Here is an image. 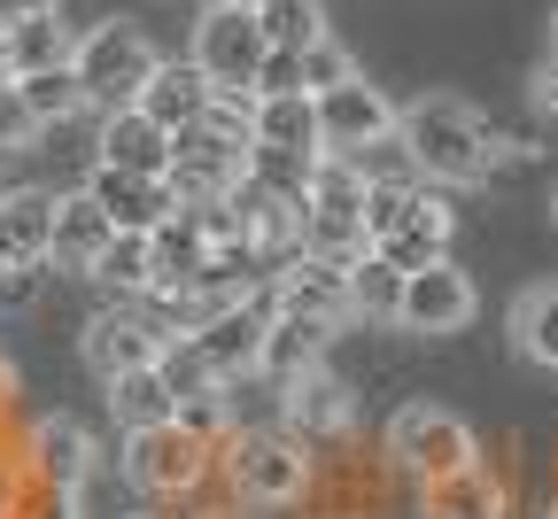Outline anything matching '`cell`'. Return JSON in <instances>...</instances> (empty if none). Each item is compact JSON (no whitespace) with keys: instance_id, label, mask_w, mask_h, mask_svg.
Listing matches in <instances>:
<instances>
[{"instance_id":"1f68e13d","label":"cell","mask_w":558,"mask_h":519,"mask_svg":"<svg viewBox=\"0 0 558 519\" xmlns=\"http://www.w3.org/2000/svg\"><path fill=\"white\" fill-rule=\"evenodd\" d=\"M39 117H32V101H24V86H0V156H32L39 147Z\"/></svg>"},{"instance_id":"5bb4252c","label":"cell","mask_w":558,"mask_h":519,"mask_svg":"<svg viewBox=\"0 0 558 519\" xmlns=\"http://www.w3.org/2000/svg\"><path fill=\"white\" fill-rule=\"evenodd\" d=\"M54 209H62V194H47V186L0 194V279H24L54 256Z\"/></svg>"},{"instance_id":"6da1fadb","label":"cell","mask_w":558,"mask_h":519,"mask_svg":"<svg viewBox=\"0 0 558 519\" xmlns=\"http://www.w3.org/2000/svg\"><path fill=\"white\" fill-rule=\"evenodd\" d=\"M396 147H403V164L427 179V186H481L505 156H520V140H505L481 109H465V101H450V94L403 101Z\"/></svg>"},{"instance_id":"83f0119b","label":"cell","mask_w":558,"mask_h":519,"mask_svg":"<svg viewBox=\"0 0 558 519\" xmlns=\"http://www.w3.org/2000/svg\"><path fill=\"white\" fill-rule=\"evenodd\" d=\"M163 381H171L179 411H186V403H202V396H226V373L202 357V341H194V334H179V341L163 349Z\"/></svg>"},{"instance_id":"9a60e30c","label":"cell","mask_w":558,"mask_h":519,"mask_svg":"<svg viewBox=\"0 0 558 519\" xmlns=\"http://www.w3.org/2000/svg\"><path fill=\"white\" fill-rule=\"evenodd\" d=\"M271 287L264 294H248V303H233V311H218V318H209L194 341H202V357L209 364H218V373H226V388L241 381V373H264V341H271Z\"/></svg>"},{"instance_id":"7c38bea8","label":"cell","mask_w":558,"mask_h":519,"mask_svg":"<svg viewBox=\"0 0 558 519\" xmlns=\"http://www.w3.org/2000/svg\"><path fill=\"white\" fill-rule=\"evenodd\" d=\"M349 271H357V264H326V256L295 249L288 264L271 271V311H288V318H326V326H349V318H357V294H349Z\"/></svg>"},{"instance_id":"d590c367","label":"cell","mask_w":558,"mask_h":519,"mask_svg":"<svg viewBox=\"0 0 558 519\" xmlns=\"http://www.w3.org/2000/svg\"><path fill=\"white\" fill-rule=\"evenodd\" d=\"M9 403H16V364L0 357V411H9Z\"/></svg>"},{"instance_id":"8d00e7d4","label":"cell","mask_w":558,"mask_h":519,"mask_svg":"<svg viewBox=\"0 0 558 519\" xmlns=\"http://www.w3.org/2000/svg\"><path fill=\"white\" fill-rule=\"evenodd\" d=\"M9 16H39V9H54V0H0Z\"/></svg>"},{"instance_id":"7402d4cb","label":"cell","mask_w":558,"mask_h":519,"mask_svg":"<svg viewBox=\"0 0 558 519\" xmlns=\"http://www.w3.org/2000/svg\"><path fill=\"white\" fill-rule=\"evenodd\" d=\"M0 47H9L16 79H39V70H78L86 32H70V24H62V9H39V16H16Z\"/></svg>"},{"instance_id":"d4e9b609","label":"cell","mask_w":558,"mask_h":519,"mask_svg":"<svg viewBox=\"0 0 558 519\" xmlns=\"http://www.w3.org/2000/svg\"><path fill=\"white\" fill-rule=\"evenodd\" d=\"M505 334H512V349L535 364V373H558V287H520Z\"/></svg>"},{"instance_id":"44dd1931","label":"cell","mask_w":558,"mask_h":519,"mask_svg":"<svg viewBox=\"0 0 558 519\" xmlns=\"http://www.w3.org/2000/svg\"><path fill=\"white\" fill-rule=\"evenodd\" d=\"M418 511H427V519H512V488H505L497 466H465L450 481L418 488Z\"/></svg>"},{"instance_id":"836d02e7","label":"cell","mask_w":558,"mask_h":519,"mask_svg":"<svg viewBox=\"0 0 558 519\" xmlns=\"http://www.w3.org/2000/svg\"><path fill=\"white\" fill-rule=\"evenodd\" d=\"M24 496H32V473L16 450H0V519H24Z\"/></svg>"},{"instance_id":"60d3db41","label":"cell","mask_w":558,"mask_h":519,"mask_svg":"<svg viewBox=\"0 0 558 519\" xmlns=\"http://www.w3.org/2000/svg\"><path fill=\"white\" fill-rule=\"evenodd\" d=\"M550 226H558V186H550Z\"/></svg>"},{"instance_id":"3957f363","label":"cell","mask_w":558,"mask_h":519,"mask_svg":"<svg viewBox=\"0 0 558 519\" xmlns=\"http://www.w3.org/2000/svg\"><path fill=\"white\" fill-rule=\"evenodd\" d=\"M218 481L233 504H256V511H288L318 488V466H311V442L288 434V426H241L226 450H218Z\"/></svg>"},{"instance_id":"484cf974","label":"cell","mask_w":558,"mask_h":519,"mask_svg":"<svg viewBox=\"0 0 558 519\" xmlns=\"http://www.w3.org/2000/svg\"><path fill=\"white\" fill-rule=\"evenodd\" d=\"M117 303H148V294L163 287V256H156V233H117V249L101 256V271H94Z\"/></svg>"},{"instance_id":"52a82bcc","label":"cell","mask_w":558,"mask_h":519,"mask_svg":"<svg viewBox=\"0 0 558 519\" xmlns=\"http://www.w3.org/2000/svg\"><path fill=\"white\" fill-rule=\"evenodd\" d=\"M194 62L209 70V86H218V94H256L264 62H271L264 16L241 9V0H209L202 24H194Z\"/></svg>"},{"instance_id":"4316f807","label":"cell","mask_w":558,"mask_h":519,"mask_svg":"<svg viewBox=\"0 0 558 519\" xmlns=\"http://www.w3.org/2000/svg\"><path fill=\"white\" fill-rule=\"evenodd\" d=\"M109 419H117L124 434H140V426H171V419H179V396H171V381H163V364L109 381Z\"/></svg>"},{"instance_id":"74e56055","label":"cell","mask_w":558,"mask_h":519,"mask_svg":"<svg viewBox=\"0 0 558 519\" xmlns=\"http://www.w3.org/2000/svg\"><path fill=\"white\" fill-rule=\"evenodd\" d=\"M0 86H16V62H9V47H0Z\"/></svg>"},{"instance_id":"2e32d148","label":"cell","mask_w":558,"mask_h":519,"mask_svg":"<svg viewBox=\"0 0 558 519\" xmlns=\"http://www.w3.org/2000/svg\"><path fill=\"white\" fill-rule=\"evenodd\" d=\"M86 194H94V202L117 217V233H163L171 217L186 209L171 179H140V171H109V164H94Z\"/></svg>"},{"instance_id":"e575fe53","label":"cell","mask_w":558,"mask_h":519,"mask_svg":"<svg viewBox=\"0 0 558 519\" xmlns=\"http://www.w3.org/2000/svg\"><path fill=\"white\" fill-rule=\"evenodd\" d=\"M527 94H535V109H543V117L558 124V55H543V62H535V79H527Z\"/></svg>"},{"instance_id":"4fadbf2b","label":"cell","mask_w":558,"mask_h":519,"mask_svg":"<svg viewBox=\"0 0 558 519\" xmlns=\"http://www.w3.org/2000/svg\"><path fill=\"white\" fill-rule=\"evenodd\" d=\"M473 311H481L473 279L442 256V264H427V271H411V279H403V318H396V326L418 334V341H442V334H465Z\"/></svg>"},{"instance_id":"8992f818","label":"cell","mask_w":558,"mask_h":519,"mask_svg":"<svg viewBox=\"0 0 558 519\" xmlns=\"http://www.w3.org/2000/svg\"><path fill=\"white\" fill-rule=\"evenodd\" d=\"M171 341H179V326H171L156 303H109V311L86 318L78 357H86V373L109 388V381H124V373H148V364H163Z\"/></svg>"},{"instance_id":"ee69618b","label":"cell","mask_w":558,"mask_h":519,"mask_svg":"<svg viewBox=\"0 0 558 519\" xmlns=\"http://www.w3.org/2000/svg\"><path fill=\"white\" fill-rule=\"evenodd\" d=\"M543 519H558V504H550V511H543Z\"/></svg>"},{"instance_id":"ab89813d","label":"cell","mask_w":558,"mask_h":519,"mask_svg":"<svg viewBox=\"0 0 558 519\" xmlns=\"http://www.w3.org/2000/svg\"><path fill=\"white\" fill-rule=\"evenodd\" d=\"M241 9H256V16H264V9H271V0H241Z\"/></svg>"},{"instance_id":"5b68a950","label":"cell","mask_w":558,"mask_h":519,"mask_svg":"<svg viewBox=\"0 0 558 519\" xmlns=\"http://www.w3.org/2000/svg\"><path fill=\"white\" fill-rule=\"evenodd\" d=\"M156 70H163V47L140 32V24H94L86 47H78V86L86 101L109 117V109H132L140 94L156 86Z\"/></svg>"},{"instance_id":"d6a6232c","label":"cell","mask_w":558,"mask_h":519,"mask_svg":"<svg viewBox=\"0 0 558 519\" xmlns=\"http://www.w3.org/2000/svg\"><path fill=\"white\" fill-rule=\"evenodd\" d=\"M349 79H357V62H349V47H333V32L303 55V86L311 94H333V86H349Z\"/></svg>"},{"instance_id":"ac0fdd59","label":"cell","mask_w":558,"mask_h":519,"mask_svg":"<svg viewBox=\"0 0 558 519\" xmlns=\"http://www.w3.org/2000/svg\"><path fill=\"white\" fill-rule=\"evenodd\" d=\"M109 249H117V217H109L86 186H78V194H62V209H54V264H62V271H78V279H94Z\"/></svg>"},{"instance_id":"7a4b0ae2","label":"cell","mask_w":558,"mask_h":519,"mask_svg":"<svg viewBox=\"0 0 558 519\" xmlns=\"http://www.w3.org/2000/svg\"><path fill=\"white\" fill-rule=\"evenodd\" d=\"M365 226H373V256L403 264V271H427L450 256V233H458V209L418 179V171H396V179H373V202H365Z\"/></svg>"},{"instance_id":"e0dca14e","label":"cell","mask_w":558,"mask_h":519,"mask_svg":"<svg viewBox=\"0 0 558 519\" xmlns=\"http://www.w3.org/2000/svg\"><path fill=\"white\" fill-rule=\"evenodd\" d=\"M94 147H101L109 171H140V179H171V164H179V132H163L140 101L132 109H109Z\"/></svg>"},{"instance_id":"8fae6325","label":"cell","mask_w":558,"mask_h":519,"mask_svg":"<svg viewBox=\"0 0 558 519\" xmlns=\"http://www.w3.org/2000/svg\"><path fill=\"white\" fill-rule=\"evenodd\" d=\"M318 132H326V156H373V147H396L403 109H396L380 86L349 79V86L318 94Z\"/></svg>"},{"instance_id":"4dcf8cb0","label":"cell","mask_w":558,"mask_h":519,"mask_svg":"<svg viewBox=\"0 0 558 519\" xmlns=\"http://www.w3.org/2000/svg\"><path fill=\"white\" fill-rule=\"evenodd\" d=\"M264 32H271L279 55H311V47L326 39V9H318V0H271V9H264Z\"/></svg>"},{"instance_id":"cb8c5ba5","label":"cell","mask_w":558,"mask_h":519,"mask_svg":"<svg viewBox=\"0 0 558 519\" xmlns=\"http://www.w3.org/2000/svg\"><path fill=\"white\" fill-rule=\"evenodd\" d=\"M256 147H279V156H326L318 94H264L256 101Z\"/></svg>"},{"instance_id":"f546056e","label":"cell","mask_w":558,"mask_h":519,"mask_svg":"<svg viewBox=\"0 0 558 519\" xmlns=\"http://www.w3.org/2000/svg\"><path fill=\"white\" fill-rule=\"evenodd\" d=\"M16 86H24V101H32L39 124H70V117L94 109L86 86H78V70H39V79H16Z\"/></svg>"},{"instance_id":"b9f144b4","label":"cell","mask_w":558,"mask_h":519,"mask_svg":"<svg viewBox=\"0 0 558 519\" xmlns=\"http://www.w3.org/2000/svg\"><path fill=\"white\" fill-rule=\"evenodd\" d=\"M209 519H233V511H209Z\"/></svg>"},{"instance_id":"603a6c76","label":"cell","mask_w":558,"mask_h":519,"mask_svg":"<svg viewBox=\"0 0 558 519\" xmlns=\"http://www.w3.org/2000/svg\"><path fill=\"white\" fill-rule=\"evenodd\" d=\"M333 334H341V326H326V318H288V311H279V318H271V341H264V381L295 388V381L326 373V341H333Z\"/></svg>"},{"instance_id":"f1b7e54d","label":"cell","mask_w":558,"mask_h":519,"mask_svg":"<svg viewBox=\"0 0 558 519\" xmlns=\"http://www.w3.org/2000/svg\"><path fill=\"white\" fill-rule=\"evenodd\" d=\"M403 264H388V256H365L357 271H349V294H357V318H403Z\"/></svg>"},{"instance_id":"ffe728a7","label":"cell","mask_w":558,"mask_h":519,"mask_svg":"<svg viewBox=\"0 0 558 519\" xmlns=\"http://www.w3.org/2000/svg\"><path fill=\"white\" fill-rule=\"evenodd\" d=\"M279 419H288V434H303V442H333V434H349V419H357V396H349V381H333V373H311L295 388H279Z\"/></svg>"},{"instance_id":"d6986e66","label":"cell","mask_w":558,"mask_h":519,"mask_svg":"<svg viewBox=\"0 0 558 519\" xmlns=\"http://www.w3.org/2000/svg\"><path fill=\"white\" fill-rule=\"evenodd\" d=\"M140 109H148L163 132H179V140H186L209 109H218V86H209V70H202L194 55H186V62H171V55H163V70H156V86L140 94Z\"/></svg>"},{"instance_id":"9c48e42d","label":"cell","mask_w":558,"mask_h":519,"mask_svg":"<svg viewBox=\"0 0 558 519\" xmlns=\"http://www.w3.org/2000/svg\"><path fill=\"white\" fill-rule=\"evenodd\" d=\"M16 458H24V473H32V481L86 496V481L101 473V434H94L86 419H62V411H54V419H32V426H24Z\"/></svg>"},{"instance_id":"f35d334b","label":"cell","mask_w":558,"mask_h":519,"mask_svg":"<svg viewBox=\"0 0 558 519\" xmlns=\"http://www.w3.org/2000/svg\"><path fill=\"white\" fill-rule=\"evenodd\" d=\"M550 55H558V9H550Z\"/></svg>"},{"instance_id":"30bf717a","label":"cell","mask_w":558,"mask_h":519,"mask_svg":"<svg viewBox=\"0 0 558 519\" xmlns=\"http://www.w3.org/2000/svg\"><path fill=\"white\" fill-rule=\"evenodd\" d=\"M248 164H256V140H233L218 124H194L179 140V164H171V186L179 202H233L248 186Z\"/></svg>"},{"instance_id":"ba28073f","label":"cell","mask_w":558,"mask_h":519,"mask_svg":"<svg viewBox=\"0 0 558 519\" xmlns=\"http://www.w3.org/2000/svg\"><path fill=\"white\" fill-rule=\"evenodd\" d=\"M209 473H218V450H209L202 434H186L179 419L124 434V481H132L140 496H194Z\"/></svg>"},{"instance_id":"277c9868","label":"cell","mask_w":558,"mask_h":519,"mask_svg":"<svg viewBox=\"0 0 558 519\" xmlns=\"http://www.w3.org/2000/svg\"><path fill=\"white\" fill-rule=\"evenodd\" d=\"M380 458L427 488V481H450V473L481 466V442H473V426H465L450 403L411 396V403H396V419H388V434H380Z\"/></svg>"},{"instance_id":"7bdbcfd3","label":"cell","mask_w":558,"mask_h":519,"mask_svg":"<svg viewBox=\"0 0 558 519\" xmlns=\"http://www.w3.org/2000/svg\"><path fill=\"white\" fill-rule=\"evenodd\" d=\"M132 519H156V511H132Z\"/></svg>"}]
</instances>
